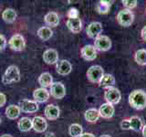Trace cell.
<instances>
[{"label": "cell", "instance_id": "cell-35", "mask_svg": "<svg viewBox=\"0 0 146 137\" xmlns=\"http://www.w3.org/2000/svg\"><path fill=\"white\" fill-rule=\"evenodd\" d=\"M7 102V97L4 93L0 92V108L3 107Z\"/></svg>", "mask_w": 146, "mask_h": 137}, {"label": "cell", "instance_id": "cell-38", "mask_svg": "<svg viewBox=\"0 0 146 137\" xmlns=\"http://www.w3.org/2000/svg\"><path fill=\"white\" fill-rule=\"evenodd\" d=\"M141 132H143V137H146V125H144L141 129Z\"/></svg>", "mask_w": 146, "mask_h": 137}, {"label": "cell", "instance_id": "cell-23", "mask_svg": "<svg viewBox=\"0 0 146 137\" xmlns=\"http://www.w3.org/2000/svg\"><path fill=\"white\" fill-rule=\"evenodd\" d=\"M100 112H99V110L97 109H94V108H91V109H89L87 110L84 113V118L85 120L88 122H90V123H94L96 122L100 118Z\"/></svg>", "mask_w": 146, "mask_h": 137}, {"label": "cell", "instance_id": "cell-13", "mask_svg": "<svg viewBox=\"0 0 146 137\" xmlns=\"http://www.w3.org/2000/svg\"><path fill=\"white\" fill-rule=\"evenodd\" d=\"M49 96H50L49 91L45 88L36 89L33 92V98L35 100V102L38 103H44L46 102H48Z\"/></svg>", "mask_w": 146, "mask_h": 137}, {"label": "cell", "instance_id": "cell-26", "mask_svg": "<svg viewBox=\"0 0 146 137\" xmlns=\"http://www.w3.org/2000/svg\"><path fill=\"white\" fill-rule=\"evenodd\" d=\"M53 35L52 29L48 27H41L38 30V36L40 39H42L43 41L48 40Z\"/></svg>", "mask_w": 146, "mask_h": 137}, {"label": "cell", "instance_id": "cell-34", "mask_svg": "<svg viewBox=\"0 0 146 137\" xmlns=\"http://www.w3.org/2000/svg\"><path fill=\"white\" fill-rule=\"evenodd\" d=\"M7 47V39L5 38V36L0 34V51L5 50Z\"/></svg>", "mask_w": 146, "mask_h": 137}, {"label": "cell", "instance_id": "cell-31", "mask_svg": "<svg viewBox=\"0 0 146 137\" xmlns=\"http://www.w3.org/2000/svg\"><path fill=\"white\" fill-rule=\"evenodd\" d=\"M121 3L125 9H128V10H131L132 8H134L137 6L136 0H122Z\"/></svg>", "mask_w": 146, "mask_h": 137}, {"label": "cell", "instance_id": "cell-11", "mask_svg": "<svg viewBox=\"0 0 146 137\" xmlns=\"http://www.w3.org/2000/svg\"><path fill=\"white\" fill-rule=\"evenodd\" d=\"M48 128V122L42 116H35L32 119V129L36 132H44Z\"/></svg>", "mask_w": 146, "mask_h": 137}, {"label": "cell", "instance_id": "cell-5", "mask_svg": "<svg viewBox=\"0 0 146 137\" xmlns=\"http://www.w3.org/2000/svg\"><path fill=\"white\" fill-rule=\"evenodd\" d=\"M134 20V15L131 10L123 9L118 13L117 21L122 27H130Z\"/></svg>", "mask_w": 146, "mask_h": 137}, {"label": "cell", "instance_id": "cell-29", "mask_svg": "<svg viewBox=\"0 0 146 137\" xmlns=\"http://www.w3.org/2000/svg\"><path fill=\"white\" fill-rule=\"evenodd\" d=\"M111 3L110 1H105V0H102L99 1L98 4L96 5V10L98 11L99 14H107L111 7Z\"/></svg>", "mask_w": 146, "mask_h": 137}, {"label": "cell", "instance_id": "cell-4", "mask_svg": "<svg viewBox=\"0 0 146 137\" xmlns=\"http://www.w3.org/2000/svg\"><path fill=\"white\" fill-rule=\"evenodd\" d=\"M8 46L14 51H22L26 48V41L24 37L20 34L13 35L8 40Z\"/></svg>", "mask_w": 146, "mask_h": 137}, {"label": "cell", "instance_id": "cell-10", "mask_svg": "<svg viewBox=\"0 0 146 137\" xmlns=\"http://www.w3.org/2000/svg\"><path fill=\"white\" fill-rule=\"evenodd\" d=\"M102 32V25L100 22H91L87 27L86 33L87 36L90 39H96Z\"/></svg>", "mask_w": 146, "mask_h": 137}, {"label": "cell", "instance_id": "cell-2", "mask_svg": "<svg viewBox=\"0 0 146 137\" xmlns=\"http://www.w3.org/2000/svg\"><path fill=\"white\" fill-rule=\"evenodd\" d=\"M20 80V70L16 65L9 66L2 77V82L4 84H11L13 82H18Z\"/></svg>", "mask_w": 146, "mask_h": 137}, {"label": "cell", "instance_id": "cell-21", "mask_svg": "<svg viewBox=\"0 0 146 137\" xmlns=\"http://www.w3.org/2000/svg\"><path fill=\"white\" fill-rule=\"evenodd\" d=\"M20 109L18 107V105L10 104L6 109V116L9 120H16L20 115Z\"/></svg>", "mask_w": 146, "mask_h": 137}, {"label": "cell", "instance_id": "cell-9", "mask_svg": "<svg viewBox=\"0 0 146 137\" xmlns=\"http://www.w3.org/2000/svg\"><path fill=\"white\" fill-rule=\"evenodd\" d=\"M49 93L53 98L60 100V99H63L64 97H65L66 88L61 82H53L52 85L50 86Z\"/></svg>", "mask_w": 146, "mask_h": 137}, {"label": "cell", "instance_id": "cell-1", "mask_svg": "<svg viewBox=\"0 0 146 137\" xmlns=\"http://www.w3.org/2000/svg\"><path fill=\"white\" fill-rule=\"evenodd\" d=\"M129 103L135 110L146 108V92L143 90H135L129 95Z\"/></svg>", "mask_w": 146, "mask_h": 137}, {"label": "cell", "instance_id": "cell-37", "mask_svg": "<svg viewBox=\"0 0 146 137\" xmlns=\"http://www.w3.org/2000/svg\"><path fill=\"white\" fill-rule=\"evenodd\" d=\"M80 137H95V135L93 134H90V132H83Z\"/></svg>", "mask_w": 146, "mask_h": 137}, {"label": "cell", "instance_id": "cell-20", "mask_svg": "<svg viewBox=\"0 0 146 137\" xmlns=\"http://www.w3.org/2000/svg\"><path fill=\"white\" fill-rule=\"evenodd\" d=\"M38 84L41 86V88L47 89L48 87H50L53 83V78L49 72H43L41 73L38 77Z\"/></svg>", "mask_w": 146, "mask_h": 137}, {"label": "cell", "instance_id": "cell-33", "mask_svg": "<svg viewBox=\"0 0 146 137\" xmlns=\"http://www.w3.org/2000/svg\"><path fill=\"white\" fill-rule=\"evenodd\" d=\"M121 128L122 130H130L131 129V126H130V120L129 119H124V120H122L121 122Z\"/></svg>", "mask_w": 146, "mask_h": 137}, {"label": "cell", "instance_id": "cell-16", "mask_svg": "<svg viewBox=\"0 0 146 137\" xmlns=\"http://www.w3.org/2000/svg\"><path fill=\"white\" fill-rule=\"evenodd\" d=\"M56 70L59 75L66 76L71 72L72 65L68 61L61 59V61H58V63L56 64Z\"/></svg>", "mask_w": 146, "mask_h": 137}, {"label": "cell", "instance_id": "cell-15", "mask_svg": "<svg viewBox=\"0 0 146 137\" xmlns=\"http://www.w3.org/2000/svg\"><path fill=\"white\" fill-rule=\"evenodd\" d=\"M43 59H44V62L48 64V65H54V64H57L58 61V53L56 49H48L44 51Z\"/></svg>", "mask_w": 146, "mask_h": 137}, {"label": "cell", "instance_id": "cell-36", "mask_svg": "<svg viewBox=\"0 0 146 137\" xmlns=\"http://www.w3.org/2000/svg\"><path fill=\"white\" fill-rule=\"evenodd\" d=\"M141 38H143V39L144 41H146V26L143 27V29H141Z\"/></svg>", "mask_w": 146, "mask_h": 137}, {"label": "cell", "instance_id": "cell-17", "mask_svg": "<svg viewBox=\"0 0 146 137\" xmlns=\"http://www.w3.org/2000/svg\"><path fill=\"white\" fill-rule=\"evenodd\" d=\"M67 27L72 33H80L82 29V22L80 18H68L67 20Z\"/></svg>", "mask_w": 146, "mask_h": 137}, {"label": "cell", "instance_id": "cell-19", "mask_svg": "<svg viewBox=\"0 0 146 137\" xmlns=\"http://www.w3.org/2000/svg\"><path fill=\"white\" fill-rule=\"evenodd\" d=\"M44 22L48 27H55L59 23V17L56 12H48L44 17Z\"/></svg>", "mask_w": 146, "mask_h": 137}, {"label": "cell", "instance_id": "cell-40", "mask_svg": "<svg viewBox=\"0 0 146 137\" xmlns=\"http://www.w3.org/2000/svg\"><path fill=\"white\" fill-rule=\"evenodd\" d=\"M100 137H111V136H110L108 134H102V135H100Z\"/></svg>", "mask_w": 146, "mask_h": 137}, {"label": "cell", "instance_id": "cell-24", "mask_svg": "<svg viewBox=\"0 0 146 137\" xmlns=\"http://www.w3.org/2000/svg\"><path fill=\"white\" fill-rule=\"evenodd\" d=\"M115 84V79L111 74H104L100 81V85L104 89L112 88Z\"/></svg>", "mask_w": 146, "mask_h": 137}, {"label": "cell", "instance_id": "cell-41", "mask_svg": "<svg viewBox=\"0 0 146 137\" xmlns=\"http://www.w3.org/2000/svg\"><path fill=\"white\" fill-rule=\"evenodd\" d=\"M1 122H2V119H1V116H0V123H1Z\"/></svg>", "mask_w": 146, "mask_h": 137}, {"label": "cell", "instance_id": "cell-3", "mask_svg": "<svg viewBox=\"0 0 146 137\" xmlns=\"http://www.w3.org/2000/svg\"><path fill=\"white\" fill-rule=\"evenodd\" d=\"M87 78L92 83H100V80L104 75L103 68L99 65H93L89 68L87 71Z\"/></svg>", "mask_w": 146, "mask_h": 137}, {"label": "cell", "instance_id": "cell-7", "mask_svg": "<svg viewBox=\"0 0 146 137\" xmlns=\"http://www.w3.org/2000/svg\"><path fill=\"white\" fill-rule=\"evenodd\" d=\"M121 98V91L117 88H114V87L107 89L104 93V99L106 100L107 103L112 104V105L120 102Z\"/></svg>", "mask_w": 146, "mask_h": 137}, {"label": "cell", "instance_id": "cell-39", "mask_svg": "<svg viewBox=\"0 0 146 137\" xmlns=\"http://www.w3.org/2000/svg\"><path fill=\"white\" fill-rule=\"evenodd\" d=\"M0 137H13L11 134H2Z\"/></svg>", "mask_w": 146, "mask_h": 137}, {"label": "cell", "instance_id": "cell-12", "mask_svg": "<svg viewBox=\"0 0 146 137\" xmlns=\"http://www.w3.org/2000/svg\"><path fill=\"white\" fill-rule=\"evenodd\" d=\"M81 57L83 58L85 61H91L97 58V50L92 45H86L80 50Z\"/></svg>", "mask_w": 146, "mask_h": 137}, {"label": "cell", "instance_id": "cell-30", "mask_svg": "<svg viewBox=\"0 0 146 137\" xmlns=\"http://www.w3.org/2000/svg\"><path fill=\"white\" fill-rule=\"evenodd\" d=\"M135 61L141 66L146 65V49H139L134 55Z\"/></svg>", "mask_w": 146, "mask_h": 137}, {"label": "cell", "instance_id": "cell-14", "mask_svg": "<svg viewBox=\"0 0 146 137\" xmlns=\"http://www.w3.org/2000/svg\"><path fill=\"white\" fill-rule=\"evenodd\" d=\"M44 114L48 120L55 121L59 117L60 110H59L58 106H57V105L49 104L48 106H46V108L44 110Z\"/></svg>", "mask_w": 146, "mask_h": 137}, {"label": "cell", "instance_id": "cell-28", "mask_svg": "<svg viewBox=\"0 0 146 137\" xmlns=\"http://www.w3.org/2000/svg\"><path fill=\"white\" fill-rule=\"evenodd\" d=\"M68 134L71 137H80L83 134V128L79 123H73L68 128Z\"/></svg>", "mask_w": 146, "mask_h": 137}, {"label": "cell", "instance_id": "cell-27", "mask_svg": "<svg viewBox=\"0 0 146 137\" xmlns=\"http://www.w3.org/2000/svg\"><path fill=\"white\" fill-rule=\"evenodd\" d=\"M130 126H131V129L132 131H135V132H139L143 129V121L138 116H132L130 119Z\"/></svg>", "mask_w": 146, "mask_h": 137}, {"label": "cell", "instance_id": "cell-6", "mask_svg": "<svg viewBox=\"0 0 146 137\" xmlns=\"http://www.w3.org/2000/svg\"><path fill=\"white\" fill-rule=\"evenodd\" d=\"M94 48L99 51H107L111 48V40L107 36L100 35L94 40Z\"/></svg>", "mask_w": 146, "mask_h": 137}, {"label": "cell", "instance_id": "cell-18", "mask_svg": "<svg viewBox=\"0 0 146 137\" xmlns=\"http://www.w3.org/2000/svg\"><path fill=\"white\" fill-rule=\"evenodd\" d=\"M114 112H115V109H114L112 104L110 103H103L100 105V107L99 109V112H100V116L102 117L104 119H110L113 116Z\"/></svg>", "mask_w": 146, "mask_h": 137}, {"label": "cell", "instance_id": "cell-8", "mask_svg": "<svg viewBox=\"0 0 146 137\" xmlns=\"http://www.w3.org/2000/svg\"><path fill=\"white\" fill-rule=\"evenodd\" d=\"M18 107L20 111L26 113H34L38 110V103L35 100L24 99L18 102Z\"/></svg>", "mask_w": 146, "mask_h": 137}, {"label": "cell", "instance_id": "cell-22", "mask_svg": "<svg viewBox=\"0 0 146 137\" xmlns=\"http://www.w3.org/2000/svg\"><path fill=\"white\" fill-rule=\"evenodd\" d=\"M17 14L13 8H7L2 13L3 20L6 23H7V24H12V23L15 22L17 19Z\"/></svg>", "mask_w": 146, "mask_h": 137}, {"label": "cell", "instance_id": "cell-32", "mask_svg": "<svg viewBox=\"0 0 146 137\" xmlns=\"http://www.w3.org/2000/svg\"><path fill=\"white\" fill-rule=\"evenodd\" d=\"M67 16L68 18H79V11H78L77 8L71 7L68 9Z\"/></svg>", "mask_w": 146, "mask_h": 137}, {"label": "cell", "instance_id": "cell-25", "mask_svg": "<svg viewBox=\"0 0 146 137\" xmlns=\"http://www.w3.org/2000/svg\"><path fill=\"white\" fill-rule=\"evenodd\" d=\"M17 127L21 132H29L32 129V120L29 117H22L17 122Z\"/></svg>", "mask_w": 146, "mask_h": 137}]
</instances>
